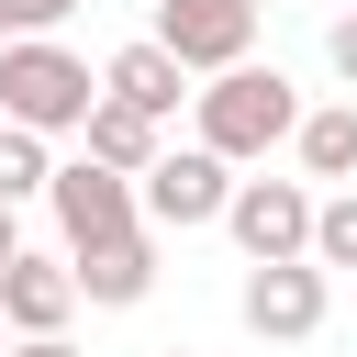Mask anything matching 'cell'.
Returning <instances> with one entry per match:
<instances>
[{
  "label": "cell",
  "mask_w": 357,
  "mask_h": 357,
  "mask_svg": "<svg viewBox=\"0 0 357 357\" xmlns=\"http://www.w3.org/2000/svg\"><path fill=\"white\" fill-rule=\"evenodd\" d=\"M67 312H78V279H67V257H11L0 268V324L11 335H67Z\"/></svg>",
  "instance_id": "obj_10"
},
{
  "label": "cell",
  "mask_w": 357,
  "mask_h": 357,
  "mask_svg": "<svg viewBox=\"0 0 357 357\" xmlns=\"http://www.w3.org/2000/svg\"><path fill=\"white\" fill-rule=\"evenodd\" d=\"M312 268H357V190L312 201Z\"/></svg>",
  "instance_id": "obj_14"
},
{
  "label": "cell",
  "mask_w": 357,
  "mask_h": 357,
  "mask_svg": "<svg viewBox=\"0 0 357 357\" xmlns=\"http://www.w3.org/2000/svg\"><path fill=\"white\" fill-rule=\"evenodd\" d=\"M324 67H335V78L357 89V11H335V33H324Z\"/></svg>",
  "instance_id": "obj_16"
},
{
  "label": "cell",
  "mask_w": 357,
  "mask_h": 357,
  "mask_svg": "<svg viewBox=\"0 0 357 357\" xmlns=\"http://www.w3.org/2000/svg\"><path fill=\"white\" fill-rule=\"evenodd\" d=\"M190 112H201V145L223 156V167H245V156H268V145H290L301 134V89L279 78V67H223L212 89H190Z\"/></svg>",
  "instance_id": "obj_1"
},
{
  "label": "cell",
  "mask_w": 357,
  "mask_h": 357,
  "mask_svg": "<svg viewBox=\"0 0 357 357\" xmlns=\"http://www.w3.org/2000/svg\"><path fill=\"white\" fill-rule=\"evenodd\" d=\"M100 100H123V112H145V123H167L178 100H190V67L156 45V33H134V45H112L100 56Z\"/></svg>",
  "instance_id": "obj_8"
},
{
  "label": "cell",
  "mask_w": 357,
  "mask_h": 357,
  "mask_svg": "<svg viewBox=\"0 0 357 357\" xmlns=\"http://www.w3.org/2000/svg\"><path fill=\"white\" fill-rule=\"evenodd\" d=\"M0 357H11V324H0Z\"/></svg>",
  "instance_id": "obj_20"
},
{
  "label": "cell",
  "mask_w": 357,
  "mask_h": 357,
  "mask_svg": "<svg viewBox=\"0 0 357 357\" xmlns=\"http://www.w3.org/2000/svg\"><path fill=\"white\" fill-rule=\"evenodd\" d=\"M45 201H56L67 257H78V245H112V234H134V223H145V212H134V178H112V167H89V156H67V167L45 178Z\"/></svg>",
  "instance_id": "obj_7"
},
{
  "label": "cell",
  "mask_w": 357,
  "mask_h": 357,
  "mask_svg": "<svg viewBox=\"0 0 357 357\" xmlns=\"http://www.w3.org/2000/svg\"><path fill=\"white\" fill-rule=\"evenodd\" d=\"M67 279H78V301H89V312H134V301L156 290V234L134 223V234H112V245H78V257H67Z\"/></svg>",
  "instance_id": "obj_9"
},
{
  "label": "cell",
  "mask_w": 357,
  "mask_h": 357,
  "mask_svg": "<svg viewBox=\"0 0 357 357\" xmlns=\"http://www.w3.org/2000/svg\"><path fill=\"white\" fill-rule=\"evenodd\" d=\"M89 100H100V67L89 56H67L56 33H22V45H0V123H22V134H78L89 123Z\"/></svg>",
  "instance_id": "obj_2"
},
{
  "label": "cell",
  "mask_w": 357,
  "mask_h": 357,
  "mask_svg": "<svg viewBox=\"0 0 357 357\" xmlns=\"http://www.w3.org/2000/svg\"><path fill=\"white\" fill-rule=\"evenodd\" d=\"M78 156H89V167H112V178H145V167L167 156V123H145V112H123V100H89Z\"/></svg>",
  "instance_id": "obj_11"
},
{
  "label": "cell",
  "mask_w": 357,
  "mask_h": 357,
  "mask_svg": "<svg viewBox=\"0 0 357 357\" xmlns=\"http://www.w3.org/2000/svg\"><path fill=\"white\" fill-rule=\"evenodd\" d=\"M45 178H56V156H45V134H22V123H0V201L22 212V201H33Z\"/></svg>",
  "instance_id": "obj_13"
},
{
  "label": "cell",
  "mask_w": 357,
  "mask_h": 357,
  "mask_svg": "<svg viewBox=\"0 0 357 357\" xmlns=\"http://www.w3.org/2000/svg\"><path fill=\"white\" fill-rule=\"evenodd\" d=\"M156 45H167L190 78H223V67H245V45H257V0H156Z\"/></svg>",
  "instance_id": "obj_6"
},
{
  "label": "cell",
  "mask_w": 357,
  "mask_h": 357,
  "mask_svg": "<svg viewBox=\"0 0 357 357\" xmlns=\"http://www.w3.org/2000/svg\"><path fill=\"white\" fill-rule=\"evenodd\" d=\"M346 11H357V0H346Z\"/></svg>",
  "instance_id": "obj_22"
},
{
  "label": "cell",
  "mask_w": 357,
  "mask_h": 357,
  "mask_svg": "<svg viewBox=\"0 0 357 357\" xmlns=\"http://www.w3.org/2000/svg\"><path fill=\"white\" fill-rule=\"evenodd\" d=\"M11 257H22V223H11V201H0V268H11Z\"/></svg>",
  "instance_id": "obj_18"
},
{
  "label": "cell",
  "mask_w": 357,
  "mask_h": 357,
  "mask_svg": "<svg viewBox=\"0 0 357 357\" xmlns=\"http://www.w3.org/2000/svg\"><path fill=\"white\" fill-rule=\"evenodd\" d=\"M78 0H0V45H22V33H56Z\"/></svg>",
  "instance_id": "obj_15"
},
{
  "label": "cell",
  "mask_w": 357,
  "mask_h": 357,
  "mask_svg": "<svg viewBox=\"0 0 357 357\" xmlns=\"http://www.w3.org/2000/svg\"><path fill=\"white\" fill-rule=\"evenodd\" d=\"M223 234L245 245V268L312 257V178H234V201H223Z\"/></svg>",
  "instance_id": "obj_4"
},
{
  "label": "cell",
  "mask_w": 357,
  "mask_h": 357,
  "mask_svg": "<svg viewBox=\"0 0 357 357\" xmlns=\"http://www.w3.org/2000/svg\"><path fill=\"white\" fill-rule=\"evenodd\" d=\"M290 156H301V178H346V190H357V100H324V112H301Z\"/></svg>",
  "instance_id": "obj_12"
},
{
  "label": "cell",
  "mask_w": 357,
  "mask_h": 357,
  "mask_svg": "<svg viewBox=\"0 0 357 357\" xmlns=\"http://www.w3.org/2000/svg\"><path fill=\"white\" fill-rule=\"evenodd\" d=\"M234 312H245V335H257V346H312V335H324V312H335V290H324V268H312V257H279V268H245Z\"/></svg>",
  "instance_id": "obj_5"
},
{
  "label": "cell",
  "mask_w": 357,
  "mask_h": 357,
  "mask_svg": "<svg viewBox=\"0 0 357 357\" xmlns=\"http://www.w3.org/2000/svg\"><path fill=\"white\" fill-rule=\"evenodd\" d=\"M156 357H190V346H156Z\"/></svg>",
  "instance_id": "obj_19"
},
{
  "label": "cell",
  "mask_w": 357,
  "mask_h": 357,
  "mask_svg": "<svg viewBox=\"0 0 357 357\" xmlns=\"http://www.w3.org/2000/svg\"><path fill=\"white\" fill-rule=\"evenodd\" d=\"M11 357H78L67 335H11Z\"/></svg>",
  "instance_id": "obj_17"
},
{
  "label": "cell",
  "mask_w": 357,
  "mask_h": 357,
  "mask_svg": "<svg viewBox=\"0 0 357 357\" xmlns=\"http://www.w3.org/2000/svg\"><path fill=\"white\" fill-rule=\"evenodd\" d=\"M223 201H234V167H223L212 145H167V156L134 178L145 234H201V223H223Z\"/></svg>",
  "instance_id": "obj_3"
},
{
  "label": "cell",
  "mask_w": 357,
  "mask_h": 357,
  "mask_svg": "<svg viewBox=\"0 0 357 357\" xmlns=\"http://www.w3.org/2000/svg\"><path fill=\"white\" fill-rule=\"evenodd\" d=\"M257 11H268V0H257Z\"/></svg>",
  "instance_id": "obj_21"
}]
</instances>
